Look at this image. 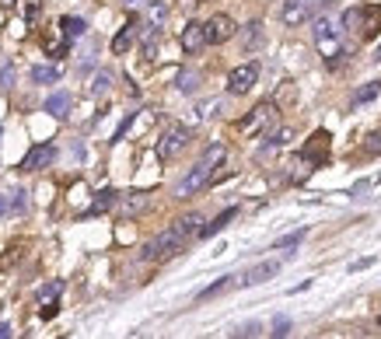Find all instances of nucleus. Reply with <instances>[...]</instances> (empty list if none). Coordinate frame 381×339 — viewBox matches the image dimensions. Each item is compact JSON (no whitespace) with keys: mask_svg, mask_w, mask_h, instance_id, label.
<instances>
[{"mask_svg":"<svg viewBox=\"0 0 381 339\" xmlns=\"http://www.w3.org/2000/svg\"><path fill=\"white\" fill-rule=\"evenodd\" d=\"M224 158H227V151H224L220 144L206 147V151H203V158H199V161H196V165L182 175V182L175 185V196H182V199H186V196H196L203 185H210V175L220 168V161H224Z\"/></svg>","mask_w":381,"mask_h":339,"instance_id":"1","label":"nucleus"},{"mask_svg":"<svg viewBox=\"0 0 381 339\" xmlns=\"http://www.w3.org/2000/svg\"><path fill=\"white\" fill-rule=\"evenodd\" d=\"M311 32H315V49H318V56L329 63V67H336L343 56H346V42H343V28L332 21V18H315L311 21Z\"/></svg>","mask_w":381,"mask_h":339,"instance_id":"2","label":"nucleus"},{"mask_svg":"<svg viewBox=\"0 0 381 339\" xmlns=\"http://www.w3.org/2000/svg\"><path fill=\"white\" fill-rule=\"evenodd\" d=\"M273 123H277V105H273V101H263V105L249 109V112L235 123V130H238V137H266Z\"/></svg>","mask_w":381,"mask_h":339,"instance_id":"3","label":"nucleus"},{"mask_svg":"<svg viewBox=\"0 0 381 339\" xmlns=\"http://www.w3.org/2000/svg\"><path fill=\"white\" fill-rule=\"evenodd\" d=\"M186 249V238L175 231V228H168V231H161L158 238H151L147 245H144V259L147 262H165V259H172V255H179Z\"/></svg>","mask_w":381,"mask_h":339,"instance_id":"4","label":"nucleus"},{"mask_svg":"<svg viewBox=\"0 0 381 339\" xmlns=\"http://www.w3.org/2000/svg\"><path fill=\"white\" fill-rule=\"evenodd\" d=\"M203 32H206V46H220V42L235 39L238 25H235L227 14H213L210 21H203Z\"/></svg>","mask_w":381,"mask_h":339,"instance_id":"5","label":"nucleus"},{"mask_svg":"<svg viewBox=\"0 0 381 339\" xmlns=\"http://www.w3.org/2000/svg\"><path fill=\"white\" fill-rule=\"evenodd\" d=\"M186 144H189V130H186V126H168L165 137L158 140V158H161V161H172Z\"/></svg>","mask_w":381,"mask_h":339,"instance_id":"6","label":"nucleus"},{"mask_svg":"<svg viewBox=\"0 0 381 339\" xmlns=\"http://www.w3.org/2000/svg\"><path fill=\"white\" fill-rule=\"evenodd\" d=\"M259 81V67L256 63H242L227 74V94H249Z\"/></svg>","mask_w":381,"mask_h":339,"instance_id":"7","label":"nucleus"},{"mask_svg":"<svg viewBox=\"0 0 381 339\" xmlns=\"http://www.w3.org/2000/svg\"><path fill=\"white\" fill-rule=\"evenodd\" d=\"M311 11H315V0H284L280 18H284L287 28H297V25H304L311 18Z\"/></svg>","mask_w":381,"mask_h":339,"instance_id":"8","label":"nucleus"},{"mask_svg":"<svg viewBox=\"0 0 381 339\" xmlns=\"http://www.w3.org/2000/svg\"><path fill=\"white\" fill-rule=\"evenodd\" d=\"M53 161H56V147H53V144H39V147H32V151L21 158V168L42 171V168H49Z\"/></svg>","mask_w":381,"mask_h":339,"instance_id":"9","label":"nucleus"},{"mask_svg":"<svg viewBox=\"0 0 381 339\" xmlns=\"http://www.w3.org/2000/svg\"><path fill=\"white\" fill-rule=\"evenodd\" d=\"M277 273H280V262H277V259H266V262L252 266L249 273H242L238 287H256V283H266V280H273Z\"/></svg>","mask_w":381,"mask_h":339,"instance_id":"10","label":"nucleus"},{"mask_svg":"<svg viewBox=\"0 0 381 339\" xmlns=\"http://www.w3.org/2000/svg\"><path fill=\"white\" fill-rule=\"evenodd\" d=\"M25 210H28V192L25 189L0 192V217H21Z\"/></svg>","mask_w":381,"mask_h":339,"instance_id":"11","label":"nucleus"},{"mask_svg":"<svg viewBox=\"0 0 381 339\" xmlns=\"http://www.w3.org/2000/svg\"><path fill=\"white\" fill-rule=\"evenodd\" d=\"M60 294H63V283H60V280L39 287V304H42L39 315H42V319H53V315H56V301H60Z\"/></svg>","mask_w":381,"mask_h":339,"instance_id":"12","label":"nucleus"},{"mask_svg":"<svg viewBox=\"0 0 381 339\" xmlns=\"http://www.w3.org/2000/svg\"><path fill=\"white\" fill-rule=\"evenodd\" d=\"M144 207H147V192H126L123 199L115 196V210H119V217H137V214H144Z\"/></svg>","mask_w":381,"mask_h":339,"instance_id":"13","label":"nucleus"},{"mask_svg":"<svg viewBox=\"0 0 381 339\" xmlns=\"http://www.w3.org/2000/svg\"><path fill=\"white\" fill-rule=\"evenodd\" d=\"M361 39H375L381 32V7H361V25H357Z\"/></svg>","mask_w":381,"mask_h":339,"instance_id":"14","label":"nucleus"},{"mask_svg":"<svg viewBox=\"0 0 381 339\" xmlns=\"http://www.w3.org/2000/svg\"><path fill=\"white\" fill-rule=\"evenodd\" d=\"M206 46V32H203V21H189L182 28V49L186 53H199Z\"/></svg>","mask_w":381,"mask_h":339,"instance_id":"15","label":"nucleus"},{"mask_svg":"<svg viewBox=\"0 0 381 339\" xmlns=\"http://www.w3.org/2000/svg\"><path fill=\"white\" fill-rule=\"evenodd\" d=\"M137 35H140V21H137V18H130V21L119 28V35L112 39V53H126V49L137 42Z\"/></svg>","mask_w":381,"mask_h":339,"instance_id":"16","label":"nucleus"},{"mask_svg":"<svg viewBox=\"0 0 381 339\" xmlns=\"http://www.w3.org/2000/svg\"><path fill=\"white\" fill-rule=\"evenodd\" d=\"M325 154H329V133L325 130H318L311 140H308V147H304V161H325Z\"/></svg>","mask_w":381,"mask_h":339,"instance_id":"17","label":"nucleus"},{"mask_svg":"<svg viewBox=\"0 0 381 339\" xmlns=\"http://www.w3.org/2000/svg\"><path fill=\"white\" fill-rule=\"evenodd\" d=\"M56 25H60V35H63V39H81V35L88 32V21H85V18H74V14H63Z\"/></svg>","mask_w":381,"mask_h":339,"instance_id":"18","label":"nucleus"},{"mask_svg":"<svg viewBox=\"0 0 381 339\" xmlns=\"http://www.w3.org/2000/svg\"><path fill=\"white\" fill-rule=\"evenodd\" d=\"M46 112H49L53 119H67V116H70V91H56V94H49Z\"/></svg>","mask_w":381,"mask_h":339,"instance_id":"19","label":"nucleus"},{"mask_svg":"<svg viewBox=\"0 0 381 339\" xmlns=\"http://www.w3.org/2000/svg\"><path fill=\"white\" fill-rule=\"evenodd\" d=\"M235 217H238V210H235V207H227V210H220V214H217V217H213L210 224H203V228H199V238H210V235H217V231H224V228H227V224H231Z\"/></svg>","mask_w":381,"mask_h":339,"instance_id":"20","label":"nucleus"},{"mask_svg":"<svg viewBox=\"0 0 381 339\" xmlns=\"http://www.w3.org/2000/svg\"><path fill=\"white\" fill-rule=\"evenodd\" d=\"M172 228H175V231H179V235H182L186 242H192V238H199V228H203V217H199V214H186V217H179V221H175Z\"/></svg>","mask_w":381,"mask_h":339,"instance_id":"21","label":"nucleus"},{"mask_svg":"<svg viewBox=\"0 0 381 339\" xmlns=\"http://www.w3.org/2000/svg\"><path fill=\"white\" fill-rule=\"evenodd\" d=\"M231 287H238V276H220V280H213L210 287H203V290H199V301H210V297H220V294H227Z\"/></svg>","mask_w":381,"mask_h":339,"instance_id":"22","label":"nucleus"},{"mask_svg":"<svg viewBox=\"0 0 381 339\" xmlns=\"http://www.w3.org/2000/svg\"><path fill=\"white\" fill-rule=\"evenodd\" d=\"M115 207V192L112 189H101L95 199H92V207L85 210V217H95V214H105V210H112Z\"/></svg>","mask_w":381,"mask_h":339,"instance_id":"23","label":"nucleus"},{"mask_svg":"<svg viewBox=\"0 0 381 339\" xmlns=\"http://www.w3.org/2000/svg\"><path fill=\"white\" fill-rule=\"evenodd\" d=\"M53 81H60V67H53V63L32 67V85H53Z\"/></svg>","mask_w":381,"mask_h":339,"instance_id":"24","label":"nucleus"},{"mask_svg":"<svg viewBox=\"0 0 381 339\" xmlns=\"http://www.w3.org/2000/svg\"><path fill=\"white\" fill-rule=\"evenodd\" d=\"M381 94V81H371V85L357 87L354 94H350V105H368V101H375Z\"/></svg>","mask_w":381,"mask_h":339,"instance_id":"25","label":"nucleus"},{"mask_svg":"<svg viewBox=\"0 0 381 339\" xmlns=\"http://www.w3.org/2000/svg\"><path fill=\"white\" fill-rule=\"evenodd\" d=\"M290 140H294V130H290V126H280V130H273V133H270V140L263 144V151H277V147H287Z\"/></svg>","mask_w":381,"mask_h":339,"instance_id":"26","label":"nucleus"},{"mask_svg":"<svg viewBox=\"0 0 381 339\" xmlns=\"http://www.w3.org/2000/svg\"><path fill=\"white\" fill-rule=\"evenodd\" d=\"M21 255H25V242H14V245H11L7 252L0 255V273H7V269H11V266H14V262H18Z\"/></svg>","mask_w":381,"mask_h":339,"instance_id":"27","label":"nucleus"},{"mask_svg":"<svg viewBox=\"0 0 381 339\" xmlns=\"http://www.w3.org/2000/svg\"><path fill=\"white\" fill-rule=\"evenodd\" d=\"M21 14H25L28 25H35L39 14H42V0H21Z\"/></svg>","mask_w":381,"mask_h":339,"instance_id":"28","label":"nucleus"},{"mask_svg":"<svg viewBox=\"0 0 381 339\" xmlns=\"http://www.w3.org/2000/svg\"><path fill=\"white\" fill-rule=\"evenodd\" d=\"M263 21H249V28H245V49H256L259 46V39H263V28H259Z\"/></svg>","mask_w":381,"mask_h":339,"instance_id":"29","label":"nucleus"},{"mask_svg":"<svg viewBox=\"0 0 381 339\" xmlns=\"http://www.w3.org/2000/svg\"><path fill=\"white\" fill-rule=\"evenodd\" d=\"M301 242H304V231H294V235H287V238H280V242H277L273 249H284V252H294V249H297Z\"/></svg>","mask_w":381,"mask_h":339,"instance_id":"30","label":"nucleus"},{"mask_svg":"<svg viewBox=\"0 0 381 339\" xmlns=\"http://www.w3.org/2000/svg\"><path fill=\"white\" fill-rule=\"evenodd\" d=\"M357 25H361V7H346V11H343L339 28H346V32H350V28H357Z\"/></svg>","mask_w":381,"mask_h":339,"instance_id":"31","label":"nucleus"},{"mask_svg":"<svg viewBox=\"0 0 381 339\" xmlns=\"http://www.w3.org/2000/svg\"><path fill=\"white\" fill-rule=\"evenodd\" d=\"M108 85H112V74H108V70H98V74H95V85H92V94H105V91H108Z\"/></svg>","mask_w":381,"mask_h":339,"instance_id":"32","label":"nucleus"},{"mask_svg":"<svg viewBox=\"0 0 381 339\" xmlns=\"http://www.w3.org/2000/svg\"><path fill=\"white\" fill-rule=\"evenodd\" d=\"M196 85H199V78H196V74H189V70H182V74H179V81H175V87H179V91H196Z\"/></svg>","mask_w":381,"mask_h":339,"instance_id":"33","label":"nucleus"},{"mask_svg":"<svg viewBox=\"0 0 381 339\" xmlns=\"http://www.w3.org/2000/svg\"><path fill=\"white\" fill-rule=\"evenodd\" d=\"M67 49H70V39H60V42H49V56H53V60H63V56H67Z\"/></svg>","mask_w":381,"mask_h":339,"instance_id":"34","label":"nucleus"},{"mask_svg":"<svg viewBox=\"0 0 381 339\" xmlns=\"http://www.w3.org/2000/svg\"><path fill=\"white\" fill-rule=\"evenodd\" d=\"M270 336H290V319H287V315H280V319H277V322H273V333H270Z\"/></svg>","mask_w":381,"mask_h":339,"instance_id":"35","label":"nucleus"},{"mask_svg":"<svg viewBox=\"0 0 381 339\" xmlns=\"http://www.w3.org/2000/svg\"><path fill=\"white\" fill-rule=\"evenodd\" d=\"M14 85V63L7 60L4 67H0V87H11Z\"/></svg>","mask_w":381,"mask_h":339,"instance_id":"36","label":"nucleus"},{"mask_svg":"<svg viewBox=\"0 0 381 339\" xmlns=\"http://www.w3.org/2000/svg\"><path fill=\"white\" fill-rule=\"evenodd\" d=\"M294 94H297V91H294V85H280V91H277V101H273V105L280 109V105H284V101H290Z\"/></svg>","mask_w":381,"mask_h":339,"instance_id":"37","label":"nucleus"},{"mask_svg":"<svg viewBox=\"0 0 381 339\" xmlns=\"http://www.w3.org/2000/svg\"><path fill=\"white\" fill-rule=\"evenodd\" d=\"M259 333H263V326H259V322H252V326H242L235 336H259Z\"/></svg>","mask_w":381,"mask_h":339,"instance_id":"38","label":"nucleus"},{"mask_svg":"<svg viewBox=\"0 0 381 339\" xmlns=\"http://www.w3.org/2000/svg\"><path fill=\"white\" fill-rule=\"evenodd\" d=\"M151 18H154V25L165 18V4H151Z\"/></svg>","mask_w":381,"mask_h":339,"instance_id":"39","label":"nucleus"},{"mask_svg":"<svg viewBox=\"0 0 381 339\" xmlns=\"http://www.w3.org/2000/svg\"><path fill=\"white\" fill-rule=\"evenodd\" d=\"M368 151H381V133H371V140H368Z\"/></svg>","mask_w":381,"mask_h":339,"instance_id":"40","label":"nucleus"},{"mask_svg":"<svg viewBox=\"0 0 381 339\" xmlns=\"http://www.w3.org/2000/svg\"><path fill=\"white\" fill-rule=\"evenodd\" d=\"M7 336H14V333H11V326L4 322V326H0V339H7Z\"/></svg>","mask_w":381,"mask_h":339,"instance_id":"41","label":"nucleus"},{"mask_svg":"<svg viewBox=\"0 0 381 339\" xmlns=\"http://www.w3.org/2000/svg\"><path fill=\"white\" fill-rule=\"evenodd\" d=\"M126 7H140V4H147V0H123Z\"/></svg>","mask_w":381,"mask_h":339,"instance_id":"42","label":"nucleus"},{"mask_svg":"<svg viewBox=\"0 0 381 339\" xmlns=\"http://www.w3.org/2000/svg\"><path fill=\"white\" fill-rule=\"evenodd\" d=\"M375 60H378V63H381V42H378V49H375Z\"/></svg>","mask_w":381,"mask_h":339,"instance_id":"43","label":"nucleus"}]
</instances>
